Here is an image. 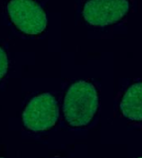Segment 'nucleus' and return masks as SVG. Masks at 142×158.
<instances>
[{
    "label": "nucleus",
    "instance_id": "nucleus-1",
    "mask_svg": "<svg viewBox=\"0 0 142 158\" xmlns=\"http://www.w3.org/2000/svg\"><path fill=\"white\" fill-rule=\"evenodd\" d=\"M99 105L97 91L94 85L78 81L68 90L63 103L66 120L73 127L87 125L94 118Z\"/></svg>",
    "mask_w": 142,
    "mask_h": 158
},
{
    "label": "nucleus",
    "instance_id": "nucleus-2",
    "mask_svg": "<svg viewBox=\"0 0 142 158\" xmlns=\"http://www.w3.org/2000/svg\"><path fill=\"white\" fill-rule=\"evenodd\" d=\"M60 116V108L55 97L49 93L31 99L23 113V125L32 131L52 128Z\"/></svg>",
    "mask_w": 142,
    "mask_h": 158
},
{
    "label": "nucleus",
    "instance_id": "nucleus-3",
    "mask_svg": "<svg viewBox=\"0 0 142 158\" xmlns=\"http://www.w3.org/2000/svg\"><path fill=\"white\" fill-rule=\"evenodd\" d=\"M7 12L14 24L26 34H40L46 29V14L33 0H10Z\"/></svg>",
    "mask_w": 142,
    "mask_h": 158
},
{
    "label": "nucleus",
    "instance_id": "nucleus-4",
    "mask_svg": "<svg viewBox=\"0 0 142 158\" xmlns=\"http://www.w3.org/2000/svg\"><path fill=\"white\" fill-rule=\"evenodd\" d=\"M128 0H89L83 8L85 20L94 26L113 24L128 13Z\"/></svg>",
    "mask_w": 142,
    "mask_h": 158
},
{
    "label": "nucleus",
    "instance_id": "nucleus-5",
    "mask_svg": "<svg viewBox=\"0 0 142 158\" xmlns=\"http://www.w3.org/2000/svg\"><path fill=\"white\" fill-rule=\"evenodd\" d=\"M120 108L125 118L133 121L142 120V82L133 84L126 91Z\"/></svg>",
    "mask_w": 142,
    "mask_h": 158
},
{
    "label": "nucleus",
    "instance_id": "nucleus-6",
    "mask_svg": "<svg viewBox=\"0 0 142 158\" xmlns=\"http://www.w3.org/2000/svg\"><path fill=\"white\" fill-rule=\"evenodd\" d=\"M8 69V59L5 50L0 47V79L7 72Z\"/></svg>",
    "mask_w": 142,
    "mask_h": 158
}]
</instances>
